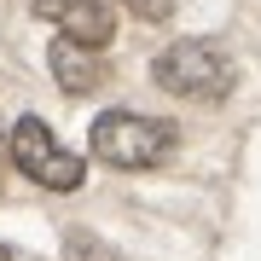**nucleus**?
Masks as SVG:
<instances>
[{"mask_svg":"<svg viewBox=\"0 0 261 261\" xmlns=\"http://www.w3.org/2000/svg\"><path fill=\"white\" fill-rule=\"evenodd\" d=\"M0 261H6V250H0Z\"/></svg>","mask_w":261,"mask_h":261,"instance_id":"6e6552de","label":"nucleus"},{"mask_svg":"<svg viewBox=\"0 0 261 261\" xmlns=\"http://www.w3.org/2000/svg\"><path fill=\"white\" fill-rule=\"evenodd\" d=\"M41 18H58V29H64L70 41H82V47H105V41L116 35V12L105 6V0H35Z\"/></svg>","mask_w":261,"mask_h":261,"instance_id":"20e7f679","label":"nucleus"},{"mask_svg":"<svg viewBox=\"0 0 261 261\" xmlns=\"http://www.w3.org/2000/svg\"><path fill=\"white\" fill-rule=\"evenodd\" d=\"M128 12H134V18H151V23H163L168 12H174V0H128Z\"/></svg>","mask_w":261,"mask_h":261,"instance_id":"0eeeda50","label":"nucleus"},{"mask_svg":"<svg viewBox=\"0 0 261 261\" xmlns=\"http://www.w3.org/2000/svg\"><path fill=\"white\" fill-rule=\"evenodd\" d=\"M64 255L70 261H122L111 244H105L99 232H87V226H75V232H64Z\"/></svg>","mask_w":261,"mask_h":261,"instance_id":"423d86ee","label":"nucleus"},{"mask_svg":"<svg viewBox=\"0 0 261 261\" xmlns=\"http://www.w3.org/2000/svg\"><path fill=\"white\" fill-rule=\"evenodd\" d=\"M87 145H93L99 163L140 174V168L163 163L168 151H174V128H168V122H151L140 111H105L93 122V134H87Z\"/></svg>","mask_w":261,"mask_h":261,"instance_id":"f257e3e1","label":"nucleus"},{"mask_svg":"<svg viewBox=\"0 0 261 261\" xmlns=\"http://www.w3.org/2000/svg\"><path fill=\"white\" fill-rule=\"evenodd\" d=\"M151 75H157V87H168L174 99H192V105L226 99V87H232V64L209 41H174V47H163Z\"/></svg>","mask_w":261,"mask_h":261,"instance_id":"f03ea898","label":"nucleus"},{"mask_svg":"<svg viewBox=\"0 0 261 261\" xmlns=\"http://www.w3.org/2000/svg\"><path fill=\"white\" fill-rule=\"evenodd\" d=\"M12 163H18L35 186H47V192H75L82 174H87L82 157H75L70 145H58L41 116H23L18 128H12Z\"/></svg>","mask_w":261,"mask_h":261,"instance_id":"7ed1b4c3","label":"nucleus"},{"mask_svg":"<svg viewBox=\"0 0 261 261\" xmlns=\"http://www.w3.org/2000/svg\"><path fill=\"white\" fill-rule=\"evenodd\" d=\"M47 64H53L58 87H64L70 99H82V93H93V87H99V58H93V47H82V41H70V35L53 41Z\"/></svg>","mask_w":261,"mask_h":261,"instance_id":"39448f33","label":"nucleus"}]
</instances>
